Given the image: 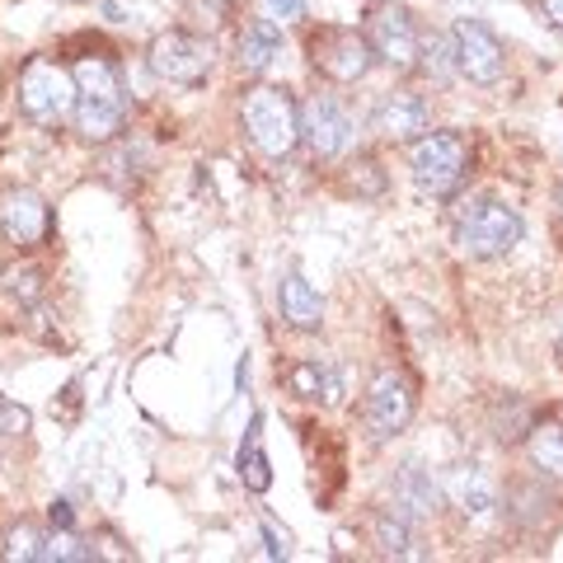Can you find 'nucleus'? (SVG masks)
I'll list each match as a JSON object with an SVG mask.
<instances>
[{
    "label": "nucleus",
    "instance_id": "obj_17",
    "mask_svg": "<svg viewBox=\"0 0 563 563\" xmlns=\"http://www.w3.org/2000/svg\"><path fill=\"white\" fill-rule=\"evenodd\" d=\"M122 128V103H90L76 99V132L85 141H109Z\"/></svg>",
    "mask_w": 563,
    "mask_h": 563
},
{
    "label": "nucleus",
    "instance_id": "obj_8",
    "mask_svg": "<svg viewBox=\"0 0 563 563\" xmlns=\"http://www.w3.org/2000/svg\"><path fill=\"white\" fill-rule=\"evenodd\" d=\"M413 418V385L404 372H380L372 380V395H366V428L376 437H395L409 428Z\"/></svg>",
    "mask_w": 563,
    "mask_h": 563
},
{
    "label": "nucleus",
    "instance_id": "obj_7",
    "mask_svg": "<svg viewBox=\"0 0 563 563\" xmlns=\"http://www.w3.org/2000/svg\"><path fill=\"white\" fill-rule=\"evenodd\" d=\"M455 70L474 85H498L503 70H507V52L479 20H461L455 24Z\"/></svg>",
    "mask_w": 563,
    "mask_h": 563
},
{
    "label": "nucleus",
    "instance_id": "obj_10",
    "mask_svg": "<svg viewBox=\"0 0 563 563\" xmlns=\"http://www.w3.org/2000/svg\"><path fill=\"white\" fill-rule=\"evenodd\" d=\"M352 136V122H347V109L333 95H310L301 103V141L320 155V161H329V155H339L347 146Z\"/></svg>",
    "mask_w": 563,
    "mask_h": 563
},
{
    "label": "nucleus",
    "instance_id": "obj_9",
    "mask_svg": "<svg viewBox=\"0 0 563 563\" xmlns=\"http://www.w3.org/2000/svg\"><path fill=\"white\" fill-rule=\"evenodd\" d=\"M366 43H372L376 57L390 62L395 70H409V66H418V57H422L418 29H413V20H409V14H404L399 5H380V10L372 14Z\"/></svg>",
    "mask_w": 563,
    "mask_h": 563
},
{
    "label": "nucleus",
    "instance_id": "obj_29",
    "mask_svg": "<svg viewBox=\"0 0 563 563\" xmlns=\"http://www.w3.org/2000/svg\"><path fill=\"white\" fill-rule=\"evenodd\" d=\"M273 10H277V14H287V20H291V14H301V0H273Z\"/></svg>",
    "mask_w": 563,
    "mask_h": 563
},
{
    "label": "nucleus",
    "instance_id": "obj_5",
    "mask_svg": "<svg viewBox=\"0 0 563 563\" xmlns=\"http://www.w3.org/2000/svg\"><path fill=\"white\" fill-rule=\"evenodd\" d=\"M151 70L169 85H202L211 70V43L192 38L184 29H169L151 43Z\"/></svg>",
    "mask_w": 563,
    "mask_h": 563
},
{
    "label": "nucleus",
    "instance_id": "obj_26",
    "mask_svg": "<svg viewBox=\"0 0 563 563\" xmlns=\"http://www.w3.org/2000/svg\"><path fill=\"white\" fill-rule=\"evenodd\" d=\"M5 282H10V291H14V296H24V301H33V296H38V273H33V268L10 273Z\"/></svg>",
    "mask_w": 563,
    "mask_h": 563
},
{
    "label": "nucleus",
    "instance_id": "obj_2",
    "mask_svg": "<svg viewBox=\"0 0 563 563\" xmlns=\"http://www.w3.org/2000/svg\"><path fill=\"white\" fill-rule=\"evenodd\" d=\"M76 76L66 66L47 62V57H33L24 70H20V109L43 122V128H57V122L76 118Z\"/></svg>",
    "mask_w": 563,
    "mask_h": 563
},
{
    "label": "nucleus",
    "instance_id": "obj_25",
    "mask_svg": "<svg viewBox=\"0 0 563 563\" xmlns=\"http://www.w3.org/2000/svg\"><path fill=\"white\" fill-rule=\"evenodd\" d=\"M352 188L366 192V198H380V192H385V174H380V165L362 155V161L352 165Z\"/></svg>",
    "mask_w": 563,
    "mask_h": 563
},
{
    "label": "nucleus",
    "instance_id": "obj_4",
    "mask_svg": "<svg viewBox=\"0 0 563 563\" xmlns=\"http://www.w3.org/2000/svg\"><path fill=\"white\" fill-rule=\"evenodd\" d=\"M465 161H470V151H465V141L455 136V132H428V136H418L413 141V151H409V165H413V179L422 192H451V188H461L465 179Z\"/></svg>",
    "mask_w": 563,
    "mask_h": 563
},
{
    "label": "nucleus",
    "instance_id": "obj_6",
    "mask_svg": "<svg viewBox=\"0 0 563 563\" xmlns=\"http://www.w3.org/2000/svg\"><path fill=\"white\" fill-rule=\"evenodd\" d=\"M310 62L333 80H362L366 70H372L376 52L362 33H352V29H320L310 38Z\"/></svg>",
    "mask_w": 563,
    "mask_h": 563
},
{
    "label": "nucleus",
    "instance_id": "obj_22",
    "mask_svg": "<svg viewBox=\"0 0 563 563\" xmlns=\"http://www.w3.org/2000/svg\"><path fill=\"white\" fill-rule=\"evenodd\" d=\"M43 559H62V563H85V559H95L90 544H80L76 536H70V526H62L57 536H52L43 544Z\"/></svg>",
    "mask_w": 563,
    "mask_h": 563
},
{
    "label": "nucleus",
    "instance_id": "obj_20",
    "mask_svg": "<svg viewBox=\"0 0 563 563\" xmlns=\"http://www.w3.org/2000/svg\"><path fill=\"white\" fill-rule=\"evenodd\" d=\"M376 540H380V550L385 554H413V536H409V521L395 517V512H385L376 517Z\"/></svg>",
    "mask_w": 563,
    "mask_h": 563
},
{
    "label": "nucleus",
    "instance_id": "obj_16",
    "mask_svg": "<svg viewBox=\"0 0 563 563\" xmlns=\"http://www.w3.org/2000/svg\"><path fill=\"white\" fill-rule=\"evenodd\" d=\"M531 465L544 474V479L563 484V428L559 422H540L531 432Z\"/></svg>",
    "mask_w": 563,
    "mask_h": 563
},
{
    "label": "nucleus",
    "instance_id": "obj_14",
    "mask_svg": "<svg viewBox=\"0 0 563 563\" xmlns=\"http://www.w3.org/2000/svg\"><path fill=\"white\" fill-rule=\"evenodd\" d=\"M70 76H76V90L80 99L90 103H122V76L109 57H80L70 66Z\"/></svg>",
    "mask_w": 563,
    "mask_h": 563
},
{
    "label": "nucleus",
    "instance_id": "obj_18",
    "mask_svg": "<svg viewBox=\"0 0 563 563\" xmlns=\"http://www.w3.org/2000/svg\"><path fill=\"white\" fill-rule=\"evenodd\" d=\"M395 493H399V503L409 507L413 517H428V512H437V498H442V493H437V484L428 479V474H422L418 465H404L399 470V484H395Z\"/></svg>",
    "mask_w": 563,
    "mask_h": 563
},
{
    "label": "nucleus",
    "instance_id": "obj_21",
    "mask_svg": "<svg viewBox=\"0 0 563 563\" xmlns=\"http://www.w3.org/2000/svg\"><path fill=\"white\" fill-rule=\"evenodd\" d=\"M43 536H38V526H14V531L5 536V559H20V563H33V559H43Z\"/></svg>",
    "mask_w": 563,
    "mask_h": 563
},
{
    "label": "nucleus",
    "instance_id": "obj_23",
    "mask_svg": "<svg viewBox=\"0 0 563 563\" xmlns=\"http://www.w3.org/2000/svg\"><path fill=\"white\" fill-rule=\"evenodd\" d=\"M29 428H33V413L10 395H0V437H29Z\"/></svg>",
    "mask_w": 563,
    "mask_h": 563
},
{
    "label": "nucleus",
    "instance_id": "obj_27",
    "mask_svg": "<svg viewBox=\"0 0 563 563\" xmlns=\"http://www.w3.org/2000/svg\"><path fill=\"white\" fill-rule=\"evenodd\" d=\"M544 20L563 33V0H544Z\"/></svg>",
    "mask_w": 563,
    "mask_h": 563
},
{
    "label": "nucleus",
    "instance_id": "obj_1",
    "mask_svg": "<svg viewBox=\"0 0 563 563\" xmlns=\"http://www.w3.org/2000/svg\"><path fill=\"white\" fill-rule=\"evenodd\" d=\"M244 132H250V141L263 155L282 161L301 141V109H296V99L287 90L258 85V90L244 95Z\"/></svg>",
    "mask_w": 563,
    "mask_h": 563
},
{
    "label": "nucleus",
    "instance_id": "obj_19",
    "mask_svg": "<svg viewBox=\"0 0 563 563\" xmlns=\"http://www.w3.org/2000/svg\"><path fill=\"white\" fill-rule=\"evenodd\" d=\"M240 479L250 484L254 493H263V488L273 484L268 455H263V446H258V418H254V428H250V437H244V446H240Z\"/></svg>",
    "mask_w": 563,
    "mask_h": 563
},
{
    "label": "nucleus",
    "instance_id": "obj_12",
    "mask_svg": "<svg viewBox=\"0 0 563 563\" xmlns=\"http://www.w3.org/2000/svg\"><path fill=\"white\" fill-rule=\"evenodd\" d=\"M372 128L380 136H390V141H413L418 132H428V103H422L418 95H409V90L385 95L380 109L372 113Z\"/></svg>",
    "mask_w": 563,
    "mask_h": 563
},
{
    "label": "nucleus",
    "instance_id": "obj_3",
    "mask_svg": "<svg viewBox=\"0 0 563 563\" xmlns=\"http://www.w3.org/2000/svg\"><path fill=\"white\" fill-rule=\"evenodd\" d=\"M521 244V217L507 202H474L461 217V250L474 258H503Z\"/></svg>",
    "mask_w": 563,
    "mask_h": 563
},
{
    "label": "nucleus",
    "instance_id": "obj_13",
    "mask_svg": "<svg viewBox=\"0 0 563 563\" xmlns=\"http://www.w3.org/2000/svg\"><path fill=\"white\" fill-rule=\"evenodd\" d=\"M277 301H282V320H287L291 329H306V333H310V329L324 324V301H320V291H314L301 273H287V277H282Z\"/></svg>",
    "mask_w": 563,
    "mask_h": 563
},
{
    "label": "nucleus",
    "instance_id": "obj_15",
    "mask_svg": "<svg viewBox=\"0 0 563 563\" xmlns=\"http://www.w3.org/2000/svg\"><path fill=\"white\" fill-rule=\"evenodd\" d=\"M282 57V33L273 29V20H254L250 29L240 33V66L263 76L273 62Z\"/></svg>",
    "mask_w": 563,
    "mask_h": 563
},
{
    "label": "nucleus",
    "instance_id": "obj_24",
    "mask_svg": "<svg viewBox=\"0 0 563 563\" xmlns=\"http://www.w3.org/2000/svg\"><path fill=\"white\" fill-rule=\"evenodd\" d=\"M455 493H461L465 512H488V507H493V488H488V479H479V474L461 479V484H455Z\"/></svg>",
    "mask_w": 563,
    "mask_h": 563
},
{
    "label": "nucleus",
    "instance_id": "obj_11",
    "mask_svg": "<svg viewBox=\"0 0 563 563\" xmlns=\"http://www.w3.org/2000/svg\"><path fill=\"white\" fill-rule=\"evenodd\" d=\"M0 231L10 244H38L47 235V202L33 188H10L0 198Z\"/></svg>",
    "mask_w": 563,
    "mask_h": 563
},
{
    "label": "nucleus",
    "instance_id": "obj_30",
    "mask_svg": "<svg viewBox=\"0 0 563 563\" xmlns=\"http://www.w3.org/2000/svg\"><path fill=\"white\" fill-rule=\"evenodd\" d=\"M559 207H563V192H559Z\"/></svg>",
    "mask_w": 563,
    "mask_h": 563
},
{
    "label": "nucleus",
    "instance_id": "obj_28",
    "mask_svg": "<svg viewBox=\"0 0 563 563\" xmlns=\"http://www.w3.org/2000/svg\"><path fill=\"white\" fill-rule=\"evenodd\" d=\"M52 526H70V503H52Z\"/></svg>",
    "mask_w": 563,
    "mask_h": 563
}]
</instances>
